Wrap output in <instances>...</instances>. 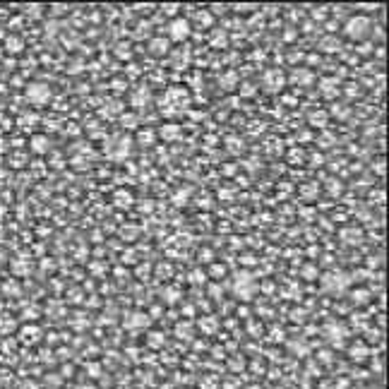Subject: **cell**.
Listing matches in <instances>:
<instances>
[{"label": "cell", "mask_w": 389, "mask_h": 389, "mask_svg": "<svg viewBox=\"0 0 389 389\" xmlns=\"http://www.w3.org/2000/svg\"><path fill=\"white\" fill-rule=\"evenodd\" d=\"M27 96H29L32 104H46L48 96H51V92H48L46 84H32V87L27 89Z\"/></svg>", "instance_id": "cell-1"}, {"label": "cell", "mask_w": 389, "mask_h": 389, "mask_svg": "<svg viewBox=\"0 0 389 389\" xmlns=\"http://www.w3.org/2000/svg\"><path fill=\"white\" fill-rule=\"evenodd\" d=\"M368 27H370V22L363 17H355L349 22V27H346V34L353 38H360L363 34H368Z\"/></svg>", "instance_id": "cell-2"}, {"label": "cell", "mask_w": 389, "mask_h": 389, "mask_svg": "<svg viewBox=\"0 0 389 389\" xmlns=\"http://www.w3.org/2000/svg\"><path fill=\"white\" fill-rule=\"evenodd\" d=\"M187 34H190V27H187L185 19H176L171 27V38H185Z\"/></svg>", "instance_id": "cell-3"}, {"label": "cell", "mask_w": 389, "mask_h": 389, "mask_svg": "<svg viewBox=\"0 0 389 389\" xmlns=\"http://www.w3.org/2000/svg\"><path fill=\"white\" fill-rule=\"evenodd\" d=\"M7 48H10V51H19V48H22V41H15V38H10V41H7Z\"/></svg>", "instance_id": "cell-4"}]
</instances>
